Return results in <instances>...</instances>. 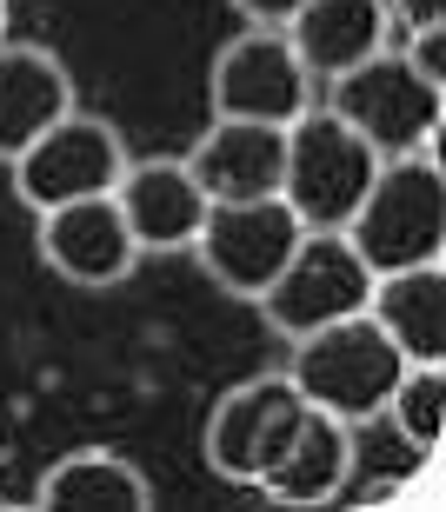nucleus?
I'll list each match as a JSON object with an SVG mask.
<instances>
[{"label":"nucleus","mask_w":446,"mask_h":512,"mask_svg":"<svg viewBox=\"0 0 446 512\" xmlns=\"http://www.w3.org/2000/svg\"><path fill=\"white\" fill-rule=\"evenodd\" d=\"M353 453H360V439H353L347 419L307 406L300 426H293V439L280 446V459L253 479V493L273 499V506H293V512L333 506V499H347L353 479H360V459Z\"/></svg>","instance_id":"nucleus-12"},{"label":"nucleus","mask_w":446,"mask_h":512,"mask_svg":"<svg viewBox=\"0 0 446 512\" xmlns=\"http://www.w3.org/2000/svg\"><path fill=\"white\" fill-rule=\"evenodd\" d=\"M207 107H214V120L293 127L313 107V74L300 67L280 27H240L207 67Z\"/></svg>","instance_id":"nucleus-8"},{"label":"nucleus","mask_w":446,"mask_h":512,"mask_svg":"<svg viewBox=\"0 0 446 512\" xmlns=\"http://www.w3.org/2000/svg\"><path fill=\"white\" fill-rule=\"evenodd\" d=\"M300 413H307V399L293 393L287 373H253V380L227 386V393L214 399L207 426H200L207 473L227 479V486H253V479L280 459V446L293 439Z\"/></svg>","instance_id":"nucleus-9"},{"label":"nucleus","mask_w":446,"mask_h":512,"mask_svg":"<svg viewBox=\"0 0 446 512\" xmlns=\"http://www.w3.org/2000/svg\"><path fill=\"white\" fill-rule=\"evenodd\" d=\"M80 107L74 74L40 40H0V167H14L40 133Z\"/></svg>","instance_id":"nucleus-13"},{"label":"nucleus","mask_w":446,"mask_h":512,"mask_svg":"<svg viewBox=\"0 0 446 512\" xmlns=\"http://www.w3.org/2000/svg\"><path fill=\"white\" fill-rule=\"evenodd\" d=\"M327 114H340L380 160L400 153H440V120H446V87L427 80L407 54L380 47L373 60L347 67L327 80Z\"/></svg>","instance_id":"nucleus-2"},{"label":"nucleus","mask_w":446,"mask_h":512,"mask_svg":"<svg viewBox=\"0 0 446 512\" xmlns=\"http://www.w3.org/2000/svg\"><path fill=\"white\" fill-rule=\"evenodd\" d=\"M40 512H154V479L114 446H80L40 473L34 499Z\"/></svg>","instance_id":"nucleus-17"},{"label":"nucleus","mask_w":446,"mask_h":512,"mask_svg":"<svg viewBox=\"0 0 446 512\" xmlns=\"http://www.w3.org/2000/svg\"><path fill=\"white\" fill-rule=\"evenodd\" d=\"M367 293H373V266L353 253V240L340 227H307L293 260L273 273V286L260 293V320L280 333V340H307L333 320H353L367 313Z\"/></svg>","instance_id":"nucleus-5"},{"label":"nucleus","mask_w":446,"mask_h":512,"mask_svg":"<svg viewBox=\"0 0 446 512\" xmlns=\"http://www.w3.org/2000/svg\"><path fill=\"white\" fill-rule=\"evenodd\" d=\"M280 34H287V47L300 54V67L313 80H333L380 54L393 20H387V0H307Z\"/></svg>","instance_id":"nucleus-16"},{"label":"nucleus","mask_w":446,"mask_h":512,"mask_svg":"<svg viewBox=\"0 0 446 512\" xmlns=\"http://www.w3.org/2000/svg\"><path fill=\"white\" fill-rule=\"evenodd\" d=\"M114 207L127 220V233H134L140 260H154V253L194 247L200 220H207V193H200V180L187 173L180 153H147V160L134 153L114 187Z\"/></svg>","instance_id":"nucleus-11"},{"label":"nucleus","mask_w":446,"mask_h":512,"mask_svg":"<svg viewBox=\"0 0 446 512\" xmlns=\"http://www.w3.org/2000/svg\"><path fill=\"white\" fill-rule=\"evenodd\" d=\"M300 213L280 200V193H267V200H220V207H207V220H200L194 233V260L200 273L227 293V300H260L273 286V273L293 260V247H300Z\"/></svg>","instance_id":"nucleus-6"},{"label":"nucleus","mask_w":446,"mask_h":512,"mask_svg":"<svg viewBox=\"0 0 446 512\" xmlns=\"http://www.w3.org/2000/svg\"><path fill=\"white\" fill-rule=\"evenodd\" d=\"M380 426H387L400 446H413L420 459L440 453L446 439V366H400L387 406H380Z\"/></svg>","instance_id":"nucleus-18"},{"label":"nucleus","mask_w":446,"mask_h":512,"mask_svg":"<svg viewBox=\"0 0 446 512\" xmlns=\"http://www.w3.org/2000/svg\"><path fill=\"white\" fill-rule=\"evenodd\" d=\"M367 320L407 366H446V260L373 273Z\"/></svg>","instance_id":"nucleus-15"},{"label":"nucleus","mask_w":446,"mask_h":512,"mask_svg":"<svg viewBox=\"0 0 446 512\" xmlns=\"http://www.w3.org/2000/svg\"><path fill=\"white\" fill-rule=\"evenodd\" d=\"M287 346L293 353H287L280 373L293 380V393L307 399V406H320V413L347 419V426H367V419L387 406L400 366H407L367 313L333 320V326H320L307 340H287Z\"/></svg>","instance_id":"nucleus-3"},{"label":"nucleus","mask_w":446,"mask_h":512,"mask_svg":"<svg viewBox=\"0 0 446 512\" xmlns=\"http://www.w3.org/2000/svg\"><path fill=\"white\" fill-rule=\"evenodd\" d=\"M233 7H240V20H247V27H287L307 0H233Z\"/></svg>","instance_id":"nucleus-21"},{"label":"nucleus","mask_w":446,"mask_h":512,"mask_svg":"<svg viewBox=\"0 0 446 512\" xmlns=\"http://www.w3.org/2000/svg\"><path fill=\"white\" fill-rule=\"evenodd\" d=\"M34 253L54 280L80 286V293H107V286H127L140 266V247L127 220H120L114 193H94V200H67V207H47L34 227Z\"/></svg>","instance_id":"nucleus-10"},{"label":"nucleus","mask_w":446,"mask_h":512,"mask_svg":"<svg viewBox=\"0 0 446 512\" xmlns=\"http://www.w3.org/2000/svg\"><path fill=\"white\" fill-rule=\"evenodd\" d=\"M127 160H134V153H127V140H120L114 120L74 107L67 120H54V127L40 133L7 173H14V200L20 207L47 213V207H67V200L114 193L120 173H127Z\"/></svg>","instance_id":"nucleus-7"},{"label":"nucleus","mask_w":446,"mask_h":512,"mask_svg":"<svg viewBox=\"0 0 446 512\" xmlns=\"http://www.w3.org/2000/svg\"><path fill=\"white\" fill-rule=\"evenodd\" d=\"M387 20H393V27H407V34H420V27H446V0H387Z\"/></svg>","instance_id":"nucleus-20"},{"label":"nucleus","mask_w":446,"mask_h":512,"mask_svg":"<svg viewBox=\"0 0 446 512\" xmlns=\"http://www.w3.org/2000/svg\"><path fill=\"white\" fill-rule=\"evenodd\" d=\"M0 40H7V0H0Z\"/></svg>","instance_id":"nucleus-22"},{"label":"nucleus","mask_w":446,"mask_h":512,"mask_svg":"<svg viewBox=\"0 0 446 512\" xmlns=\"http://www.w3.org/2000/svg\"><path fill=\"white\" fill-rule=\"evenodd\" d=\"M400 54H407L427 80H440V87H446V27H420V34H407Z\"/></svg>","instance_id":"nucleus-19"},{"label":"nucleus","mask_w":446,"mask_h":512,"mask_svg":"<svg viewBox=\"0 0 446 512\" xmlns=\"http://www.w3.org/2000/svg\"><path fill=\"white\" fill-rule=\"evenodd\" d=\"M180 160H187V173L200 180L207 207H220V200H267V193H280L287 127H260V120H207V133H200Z\"/></svg>","instance_id":"nucleus-14"},{"label":"nucleus","mask_w":446,"mask_h":512,"mask_svg":"<svg viewBox=\"0 0 446 512\" xmlns=\"http://www.w3.org/2000/svg\"><path fill=\"white\" fill-rule=\"evenodd\" d=\"M380 153L360 140L340 114L313 100L287 127V167H280V200L300 213V227H347L353 207L367 200Z\"/></svg>","instance_id":"nucleus-4"},{"label":"nucleus","mask_w":446,"mask_h":512,"mask_svg":"<svg viewBox=\"0 0 446 512\" xmlns=\"http://www.w3.org/2000/svg\"><path fill=\"white\" fill-rule=\"evenodd\" d=\"M340 233L353 240V253L373 273L446 260V167H440V153L380 160L367 200L353 207V220Z\"/></svg>","instance_id":"nucleus-1"}]
</instances>
